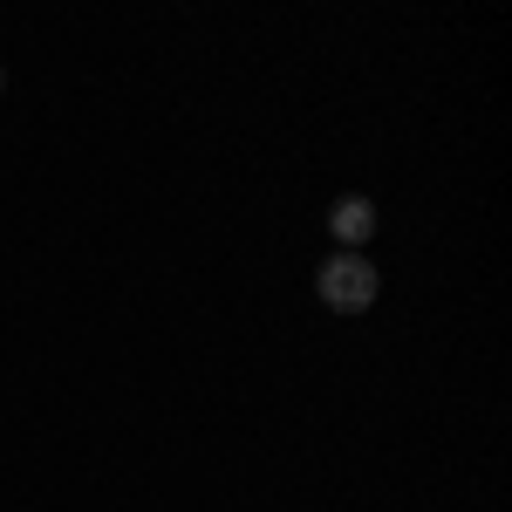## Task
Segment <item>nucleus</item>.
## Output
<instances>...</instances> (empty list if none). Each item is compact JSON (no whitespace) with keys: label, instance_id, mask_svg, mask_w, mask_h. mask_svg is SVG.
<instances>
[{"label":"nucleus","instance_id":"2","mask_svg":"<svg viewBox=\"0 0 512 512\" xmlns=\"http://www.w3.org/2000/svg\"><path fill=\"white\" fill-rule=\"evenodd\" d=\"M328 226H335V233H342V246H362V239L376 233V205H369V198H342V205H335V219H328Z\"/></svg>","mask_w":512,"mask_h":512},{"label":"nucleus","instance_id":"1","mask_svg":"<svg viewBox=\"0 0 512 512\" xmlns=\"http://www.w3.org/2000/svg\"><path fill=\"white\" fill-rule=\"evenodd\" d=\"M315 287H321V301H328V308L355 315V308H369V301H376V267H369L362 253H335V260L315 274Z\"/></svg>","mask_w":512,"mask_h":512}]
</instances>
